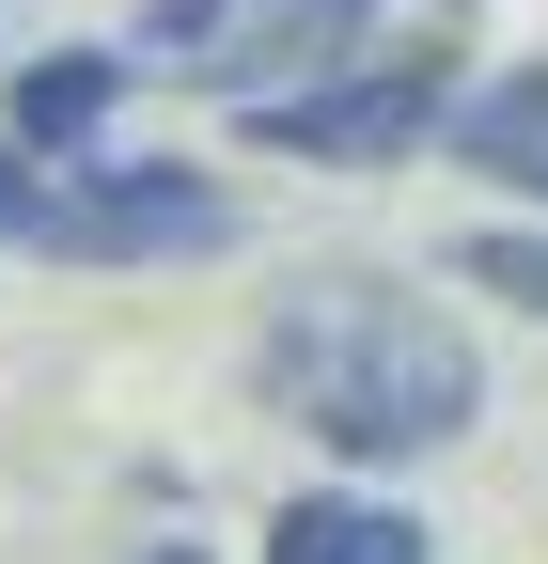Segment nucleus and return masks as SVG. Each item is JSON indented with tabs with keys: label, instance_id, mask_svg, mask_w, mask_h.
<instances>
[{
	"label": "nucleus",
	"instance_id": "10",
	"mask_svg": "<svg viewBox=\"0 0 548 564\" xmlns=\"http://www.w3.org/2000/svg\"><path fill=\"white\" fill-rule=\"evenodd\" d=\"M142 564H204V549H142Z\"/></svg>",
	"mask_w": 548,
	"mask_h": 564
},
{
	"label": "nucleus",
	"instance_id": "2",
	"mask_svg": "<svg viewBox=\"0 0 548 564\" xmlns=\"http://www.w3.org/2000/svg\"><path fill=\"white\" fill-rule=\"evenodd\" d=\"M220 236H235V204L188 158H110L79 188H32V251H63V267H188Z\"/></svg>",
	"mask_w": 548,
	"mask_h": 564
},
{
	"label": "nucleus",
	"instance_id": "4",
	"mask_svg": "<svg viewBox=\"0 0 548 564\" xmlns=\"http://www.w3.org/2000/svg\"><path fill=\"white\" fill-rule=\"evenodd\" d=\"M283 158H407L439 110H454V47H392L361 63V79H329V95H235Z\"/></svg>",
	"mask_w": 548,
	"mask_h": 564
},
{
	"label": "nucleus",
	"instance_id": "5",
	"mask_svg": "<svg viewBox=\"0 0 548 564\" xmlns=\"http://www.w3.org/2000/svg\"><path fill=\"white\" fill-rule=\"evenodd\" d=\"M125 63H142V47H47L32 79H17V126H0V141H32V158H79V141L110 126V95H125Z\"/></svg>",
	"mask_w": 548,
	"mask_h": 564
},
{
	"label": "nucleus",
	"instance_id": "8",
	"mask_svg": "<svg viewBox=\"0 0 548 564\" xmlns=\"http://www.w3.org/2000/svg\"><path fill=\"white\" fill-rule=\"evenodd\" d=\"M470 282L517 299V314H548V236H470Z\"/></svg>",
	"mask_w": 548,
	"mask_h": 564
},
{
	"label": "nucleus",
	"instance_id": "7",
	"mask_svg": "<svg viewBox=\"0 0 548 564\" xmlns=\"http://www.w3.org/2000/svg\"><path fill=\"white\" fill-rule=\"evenodd\" d=\"M439 126L470 141V173L548 188V63H533V79H502V95H470V110H439Z\"/></svg>",
	"mask_w": 548,
	"mask_h": 564
},
{
	"label": "nucleus",
	"instance_id": "6",
	"mask_svg": "<svg viewBox=\"0 0 548 564\" xmlns=\"http://www.w3.org/2000/svg\"><path fill=\"white\" fill-rule=\"evenodd\" d=\"M266 564H424V533L392 502H283L266 518Z\"/></svg>",
	"mask_w": 548,
	"mask_h": 564
},
{
	"label": "nucleus",
	"instance_id": "3",
	"mask_svg": "<svg viewBox=\"0 0 548 564\" xmlns=\"http://www.w3.org/2000/svg\"><path fill=\"white\" fill-rule=\"evenodd\" d=\"M142 47L204 95H283L298 63L361 47V0H142Z\"/></svg>",
	"mask_w": 548,
	"mask_h": 564
},
{
	"label": "nucleus",
	"instance_id": "1",
	"mask_svg": "<svg viewBox=\"0 0 548 564\" xmlns=\"http://www.w3.org/2000/svg\"><path fill=\"white\" fill-rule=\"evenodd\" d=\"M266 408L314 423L329 455H439L470 408H486V377H470V329L439 299H407V282H298L283 314H266Z\"/></svg>",
	"mask_w": 548,
	"mask_h": 564
},
{
	"label": "nucleus",
	"instance_id": "9",
	"mask_svg": "<svg viewBox=\"0 0 548 564\" xmlns=\"http://www.w3.org/2000/svg\"><path fill=\"white\" fill-rule=\"evenodd\" d=\"M0 236H32V141H0Z\"/></svg>",
	"mask_w": 548,
	"mask_h": 564
}]
</instances>
